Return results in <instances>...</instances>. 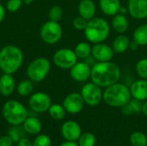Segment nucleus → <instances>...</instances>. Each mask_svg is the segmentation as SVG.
<instances>
[{
	"mask_svg": "<svg viewBox=\"0 0 147 146\" xmlns=\"http://www.w3.org/2000/svg\"><path fill=\"white\" fill-rule=\"evenodd\" d=\"M121 76L120 67L111 62H96L91 67L90 79L102 88H107L119 82Z\"/></svg>",
	"mask_w": 147,
	"mask_h": 146,
	"instance_id": "1",
	"label": "nucleus"
},
{
	"mask_svg": "<svg viewBox=\"0 0 147 146\" xmlns=\"http://www.w3.org/2000/svg\"><path fill=\"white\" fill-rule=\"evenodd\" d=\"M23 52L15 45H6L0 49V70L3 73L14 74L23 64Z\"/></svg>",
	"mask_w": 147,
	"mask_h": 146,
	"instance_id": "2",
	"label": "nucleus"
},
{
	"mask_svg": "<svg viewBox=\"0 0 147 146\" xmlns=\"http://www.w3.org/2000/svg\"><path fill=\"white\" fill-rule=\"evenodd\" d=\"M131 99L129 87L119 82L105 88L103 91L102 101L112 108H121L127 104Z\"/></svg>",
	"mask_w": 147,
	"mask_h": 146,
	"instance_id": "3",
	"label": "nucleus"
},
{
	"mask_svg": "<svg viewBox=\"0 0 147 146\" xmlns=\"http://www.w3.org/2000/svg\"><path fill=\"white\" fill-rule=\"evenodd\" d=\"M84 32L89 42L93 44L104 42L109 36L110 26L104 18L94 17L88 21L87 27Z\"/></svg>",
	"mask_w": 147,
	"mask_h": 146,
	"instance_id": "4",
	"label": "nucleus"
},
{
	"mask_svg": "<svg viewBox=\"0 0 147 146\" xmlns=\"http://www.w3.org/2000/svg\"><path fill=\"white\" fill-rule=\"evenodd\" d=\"M2 114L3 119L11 126L22 125L28 117L26 107L16 100H9L3 105Z\"/></svg>",
	"mask_w": 147,
	"mask_h": 146,
	"instance_id": "5",
	"label": "nucleus"
},
{
	"mask_svg": "<svg viewBox=\"0 0 147 146\" xmlns=\"http://www.w3.org/2000/svg\"><path fill=\"white\" fill-rule=\"evenodd\" d=\"M51 71V62L44 57L33 59L28 65L26 74L28 79L34 83L42 82L47 78Z\"/></svg>",
	"mask_w": 147,
	"mask_h": 146,
	"instance_id": "6",
	"label": "nucleus"
},
{
	"mask_svg": "<svg viewBox=\"0 0 147 146\" xmlns=\"http://www.w3.org/2000/svg\"><path fill=\"white\" fill-rule=\"evenodd\" d=\"M63 35V29L59 22L47 21L42 24L40 29V37L41 40L47 45L58 43Z\"/></svg>",
	"mask_w": 147,
	"mask_h": 146,
	"instance_id": "7",
	"label": "nucleus"
},
{
	"mask_svg": "<svg viewBox=\"0 0 147 146\" xmlns=\"http://www.w3.org/2000/svg\"><path fill=\"white\" fill-rule=\"evenodd\" d=\"M85 104L90 107H96L99 105L103 97V91L102 87L96 84L93 82L85 83L80 92Z\"/></svg>",
	"mask_w": 147,
	"mask_h": 146,
	"instance_id": "8",
	"label": "nucleus"
},
{
	"mask_svg": "<svg viewBox=\"0 0 147 146\" xmlns=\"http://www.w3.org/2000/svg\"><path fill=\"white\" fill-rule=\"evenodd\" d=\"M53 61L57 67L62 70H70L78 62V57L74 50L64 47L54 52Z\"/></svg>",
	"mask_w": 147,
	"mask_h": 146,
	"instance_id": "9",
	"label": "nucleus"
},
{
	"mask_svg": "<svg viewBox=\"0 0 147 146\" xmlns=\"http://www.w3.org/2000/svg\"><path fill=\"white\" fill-rule=\"evenodd\" d=\"M50 96L45 92H35L32 94L28 100V106L35 113H45L48 111L52 105Z\"/></svg>",
	"mask_w": 147,
	"mask_h": 146,
	"instance_id": "10",
	"label": "nucleus"
},
{
	"mask_svg": "<svg viewBox=\"0 0 147 146\" xmlns=\"http://www.w3.org/2000/svg\"><path fill=\"white\" fill-rule=\"evenodd\" d=\"M84 104L85 102L81 94L78 92H72L68 94L63 100L62 103L66 112L71 114H79L83 110Z\"/></svg>",
	"mask_w": 147,
	"mask_h": 146,
	"instance_id": "11",
	"label": "nucleus"
},
{
	"mask_svg": "<svg viewBox=\"0 0 147 146\" xmlns=\"http://www.w3.org/2000/svg\"><path fill=\"white\" fill-rule=\"evenodd\" d=\"M115 52L111 46L104 43H96L92 46L91 56L96 60V62L111 61L114 58Z\"/></svg>",
	"mask_w": 147,
	"mask_h": 146,
	"instance_id": "12",
	"label": "nucleus"
},
{
	"mask_svg": "<svg viewBox=\"0 0 147 146\" xmlns=\"http://www.w3.org/2000/svg\"><path fill=\"white\" fill-rule=\"evenodd\" d=\"M91 66L86 62H77L70 69L71 77L78 83H84L90 78Z\"/></svg>",
	"mask_w": 147,
	"mask_h": 146,
	"instance_id": "13",
	"label": "nucleus"
},
{
	"mask_svg": "<svg viewBox=\"0 0 147 146\" xmlns=\"http://www.w3.org/2000/svg\"><path fill=\"white\" fill-rule=\"evenodd\" d=\"M61 135L66 141H78L82 134L80 125L74 120H67L61 126Z\"/></svg>",
	"mask_w": 147,
	"mask_h": 146,
	"instance_id": "14",
	"label": "nucleus"
},
{
	"mask_svg": "<svg viewBox=\"0 0 147 146\" xmlns=\"http://www.w3.org/2000/svg\"><path fill=\"white\" fill-rule=\"evenodd\" d=\"M127 10L129 15L136 20L147 18V0H128Z\"/></svg>",
	"mask_w": 147,
	"mask_h": 146,
	"instance_id": "15",
	"label": "nucleus"
},
{
	"mask_svg": "<svg viewBox=\"0 0 147 146\" xmlns=\"http://www.w3.org/2000/svg\"><path fill=\"white\" fill-rule=\"evenodd\" d=\"M131 96L141 102L147 100V80L140 78L134 81L129 87Z\"/></svg>",
	"mask_w": 147,
	"mask_h": 146,
	"instance_id": "16",
	"label": "nucleus"
},
{
	"mask_svg": "<svg viewBox=\"0 0 147 146\" xmlns=\"http://www.w3.org/2000/svg\"><path fill=\"white\" fill-rule=\"evenodd\" d=\"M16 88V83L12 74L3 73L0 77V95L8 97L10 96Z\"/></svg>",
	"mask_w": 147,
	"mask_h": 146,
	"instance_id": "17",
	"label": "nucleus"
},
{
	"mask_svg": "<svg viewBox=\"0 0 147 146\" xmlns=\"http://www.w3.org/2000/svg\"><path fill=\"white\" fill-rule=\"evenodd\" d=\"M78 14L87 21L95 17L96 13V6L93 0H81L78 6Z\"/></svg>",
	"mask_w": 147,
	"mask_h": 146,
	"instance_id": "18",
	"label": "nucleus"
},
{
	"mask_svg": "<svg viewBox=\"0 0 147 146\" xmlns=\"http://www.w3.org/2000/svg\"><path fill=\"white\" fill-rule=\"evenodd\" d=\"M99 6L102 12L109 16L115 15L121 9L120 0H99Z\"/></svg>",
	"mask_w": 147,
	"mask_h": 146,
	"instance_id": "19",
	"label": "nucleus"
},
{
	"mask_svg": "<svg viewBox=\"0 0 147 146\" xmlns=\"http://www.w3.org/2000/svg\"><path fill=\"white\" fill-rule=\"evenodd\" d=\"M22 127L26 133L30 135H38L42 130V124L36 117H28L22 123Z\"/></svg>",
	"mask_w": 147,
	"mask_h": 146,
	"instance_id": "20",
	"label": "nucleus"
},
{
	"mask_svg": "<svg viewBox=\"0 0 147 146\" xmlns=\"http://www.w3.org/2000/svg\"><path fill=\"white\" fill-rule=\"evenodd\" d=\"M113 29L118 34H124L129 27V22L124 14L118 13L113 16L111 22Z\"/></svg>",
	"mask_w": 147,
	"mask_h": 146,
	"instance_id": "21",
	"label": "nucleus"
},
{
	"mask_svg": "<svg viewBox=\"0 0 147 146\" xmlns=\"http://www.w3.org/2000/svg\"><path fill=\"white\" fill-rule=\"evenodd\" d=\"M129 38L124 34H119V35L114 39L111 46L115 53H124L129 49Z\"/></svg>",
	"mask_w": 147,
	"mask_h": 146,
	"instance_id": "22",
	"label": "nucleus"
},
{
	"mask_svg": "<svg viewBox=\"0 0 147 146\" xmlns=\"http://www.w3.org/2000/svg\"><path fill=\"white\" fill-rule=\"evenodd\" d=\"M34 89V82L31 81L30 79H24L16 84V90L20 96L26 97L33 94Z\"/></svg>",
	"mask_w": 147,
	"mask_h": 146,
	"instance_id": "23",
	"label": "nucleus"
},
{
	"mask_svg": "<svg viewBox=\"0 0 147 146\" xmlns=\"http://www.w3.org/2000/svg\"><path fill=\"white\" fill-rule=\"evenodd\" d=\"M91 51H92V46L89 42H85V41H81L78 43L74 49V52L78 59H86L88 57H90L91 55Z\"/></svg>",
	"mask_w": 147,
	"mask_h": 146,
	"instance_id": "24",
	"label": "nucleus"
},
{
	"mask_svg": "<svg viewBox=\"0 0 147 146\" xmlns=\"http://www.w3.org/2000/svg\"><path fill=\"white\" fill-rule=\"evenodd\" d=\"M134 40L140 46L147 45V24H141L138 26L134 32Z\"/></svg>",
	"mask_w": 147,
	"mask_h": 146,
	"instance_id": "25",
	"label": "nucleus"
},
{
	"mask_svg": "<svg viewBox=\"0 0 147 146\" xmlns=\"http://www.w3.org/2000/svg\"><path fill=\"white\" fill-rule=\"evenodd\" d=\"M48 113L52 119L55 120H61L65 117V114L67 112L65 109L63 105L54 103V104H52L51 107L49 108Z\"/></svg>",
	"mask_w": 147,
	"mask_h": 146,
	"instance_id": "26",
	"label": "nucleus"
},
{
	"mask_svg": "<svg viewBox=\"0 0 147 146\" xmlns=\"http://www.w3.org/2000/svg\"><path fill=\"white\" fill-rule=\"evenodd\" d=\"M130 144L133 146H147L146 135L141 132H134L130 135Z\"/></svg>",
	"mask_w": 147,
	"mask_h": 146,
	"instance_id": "27",
	"label": "nucleus"
},
{
	"mask_svg": "<svg viewBox=\"0 0 147 146\" xmlns=\"http://www.w3.org/2000/svg\"><path fill=\"white\" fill-rule=\"evenodd\" d=\"M25 133H26V132L24 131L23 127L21 126V125L12 126L8 132V135L10 137V139L13 140L14 143H17L20 139L24 138Z\"/></svg>",
	"mask_w": 147,
	"mask_h": 146,
	"instance_id": "28",
	"label": "nucleus"
},
{
	"mask_svg": "<svg viewBox=\"0 0 147 146\" xmlns=\"http://www.w3.org/2000/svg\"><path fill=\"white\" fill-rule=\"evenodd\" d=\"M96 143V138L92 133H82L78 140L79 146H95Z\"/></svg>",
	"mask_w": 147,
	"mask_h": 146,
	"instance_id": "29",
	"label": "nucleus"
},
{
	"mask_svg": "<svg viewBox=\"0 0 147 146\" xmlns=\"http://www.w3.org/2000/svg\"><path fill=\"white\" fill-rule=\"evenodd\" d=\"M63 14H64L63 9L59 5H54L51 7L48 11V18L50 21L59 22L63 17Z\"/></svg>",
	"mask_w": 147,
	"mask_h": 146,
	"instance_id": "30",
	"label": "nucleus"
},
{
	"mask_svg": "<svg viewBox=\"0 0 147 146\" xmlns=\"http://www.w3.org/2000/svg\"><path fill=\"white\" fill-rule=\"evenodd\" d=\"M135 70L140 78L147 80V58L141 59L136 63Z\"/></svg>",
	"mask_w": 147,
	"mask_h": 146,
	"instance_id": "31",
	"label": "nucleus"
},
{
	"mask_svg": "<svg viewBox=\"0 0 147 146\" xmlns=\"http://www.w3.org/2000/svg\"><path fill=\"white\" fill-rule=\"evenodd\" d=\"M33 146H52V140L46 134H38L33 141Z\"/></svg>",
	"mask_w": 147,
	"mask_h": 146,
	"instance_id": "32",
	"label": "nucleus"
},
{
	"mask_svg": "<svg viewBox=\"0 0 147 146\" xmlns=\"http://www.w3.org/2000/svg\"><path fill=\"white\" fill-rule=\"evenodd\" d=\"M22 4H23L22 0H8L5 8L8 11L14 13L18 11L22 8Z\"/></svg>",
	"mask_w": 147,
	"mask_h": 146,
	"instance_id": "33",
	"label": "nucleus"
},
{
	"mask_svg": "<svg viewBox=\"0 0 147 146\" xmlns=\"http://www.w3.org/2000/svg\"><path fill=\"white\" fill-rule=\"evenodd\" d=\"M87 24H88V21L86 19H84V17L82 16H77L73 19L72 21V25L73 27L77 29V30H79V31H84L86 27H87Z\"/></svg>",
	"mask_w": 147,
	"mask_h": 146,
	"instance_id": "34",
	"label": "nucleus"
},
{
	"mask_svg": "<svg viewBox=\"0 0 147 146\" xmlns=\"http://www.w3.org/2000/svg\"><path fill=\"white\" fill-rule=\"evenodd\" d=\"M132 108H133V111H134V114H139L140 112H142V107H143V103L141 101H139L137 99H131V101L129 102Z\"/></svg>",
	"mask_w": 147,
	"mask_h": 146,
	"instance_id": "35",
	"label": "nucleus"
},
{
	"mask_svg": "<svg viewBox=\"0 0 147 146\" xmlns=\"http://www.w3.org/2000/svg\"><path fill=\"white\" fill-rule=\"evenodd\" d=\"M13 140L9 135H4L0 137V146H13Z\"/></svg>",
	"mask_w": 147,
	"mask_h": 146,
	"instance_id": "36",
	"label": "nucleus"
},
{
	"mask_svg": "<svg viewBox=\"0 0 147 146\" xmlns=\"http://www.w3.org/2000/svg\"><path fill=\"white\" fill-rule=\"evenodd\" d=\"M121 108L122 114H123L124 115H126V116H129V115H131V114H134L133 108H132V107H131V105H130L129 102H128L127 104L124 105L123 107H121Z\"/></svg>",
	"mask_w": 147,
	"mask_h": 146,
	"instance_id": "37",
	"label": "nucleus"
},
{
	"mask_svg": "<svg viewBox=\"0 0 147 146\" xmlns=\"http://www.w3.org/2000/svg\"><path fill=\"white\" fill-rule=\"evenodd\" d=\"M16 144H17V146H33V142L26 137L20 139Z\"/></svg>",
	"mask_w": 147,
	"mask_h": 146,
	"instance_id": "38",
	"label": "nucleus"
},
{
	"mask_svg": "<svg viewBox=\"0 0 147 146\" xmlns=\"http://www.w3.org/2000/svg\"><path fill=\"white\" fill-rule=\"evenodd\" d=\"M6 14V8L0 3V23L4 20Z\"/></svg>",
	"mask_w": 147,
	"mask_h": 146,
	"instance_id": "39",
	"label": "nucleus"
},
{
	"mask_svg": "<svg viewBox=\"0 0 147 146\" xmlns=\"http://www.w3.org/2000/svg\"><path fill=\"white\" fill-rule=\"evenodd\" d=\"M139 46H140V45H139L136 41H134V40H133L132 41H130V44H129V49H130V50H132V51H136V50L139 48Z\"/></svg>",
	"mask_w": 147,
	"mask_h": 146,
	"instance_id": "40",
	"label": "nucleus"
},
{
	"mask_svg": "<svg viewBox=\"0 0 147 146\" xmlns=\"http://www.w3.org/2000/svg\"><path fill=\"white\" fill-rule=\"evenodd\" d=\"M59 146H79L76 141H66L62 143Z\"/></svg>",
	"mask_w": 147,
	"mask_h": 146,
	"instance_id": "41",
	"label": "nucleus"
},
{
	"mask_svg": "<svg viewBox=\"0 0 147 146\" xmlns=\"http://www.w3.org/2000/svg\"><path fill=\"white\" fill-rule=\"evenodd\" d=\"M142 113L147 117V100L145 101V102L143 103V107H142Z\"/></svg>",
	"mask_w": 147,
	"mask_h": 146,
	"instance_id": "42",
	"label": "nucleus"
},
{
	"mask_svg": "<svg viewBox=\"0 0 147 146\" xmlns=\"http://www.w3.org/2000/svg\"><path fill=\"white\" fill-rule=\"evenodd\" d=\"M34 1V0H22V3H23V4H25V5H29V4H31Z\"/></svg>",
	"mask_w": 147,
	"mask_h": 146,
	"instance_id": "43",
	"label": "nucleus"
},
{
	"mask_svg": "<svg viewBox=\"0 0 147 146\" xmlns=\"http://www.w3.org/2000/svg\"><path fill=\"white\" fill-rule=\"evenodd\" d=\"M146 137H147V132H146Z\"/></svg>",
	"mask_w": 147,
	"mask_h": 146,
	"instance_id": "44",
	"label": "nucleus"
}]
</instances>
